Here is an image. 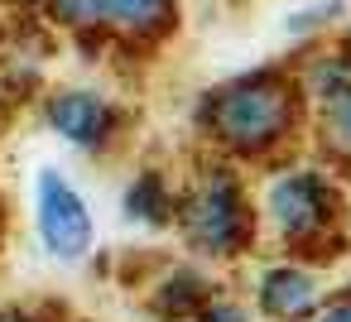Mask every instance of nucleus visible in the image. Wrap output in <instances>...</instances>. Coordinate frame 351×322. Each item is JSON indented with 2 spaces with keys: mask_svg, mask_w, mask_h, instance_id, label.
Segmentation results:
<instances>
[{
  "mask_svg": "<svg viewBox=\"0 0 351 322\" xmlns=\"http://www.w3.org/2000/svg\"><path fill=\"white\" fill-rule=\"evenodd\" d=\"M289 116H293V97L269 77H250V82L226 87L207 111L212 130L236 149H260V145L279 140L289 130Z\"/></svg>",
  "mask_w": 351,
  "mask_h": 322,
  "instance_id": "f257e3e1",
  "label": "nucleus"
},
{
  "mask_svg": "<svg viewBox=\"0 0 351 322\" xmlns=\"http://www.w3.org/2000/svg\"><path fill=\"white\" fill-rule=\"evenodd\" d=\"M34 226L44 250L63 264L92 250V207L58 169H39L34 178Z\"/></svg>",
  "mask_w": 351,
  "mask_h": 322,
  "instance_id": "f03ea898",
  "label": "nucleus"
},
{
  "mask_svg": "<svg viewBox=\"0 0 351 322\" xmlns=\"http://www.w3.org/2000/svg\"><path fill=\"white\" fill-rule=\"evenodd\" d=\"M183 221H188V240L193 245H202L207 255H231L236 240H241V231H245V212H241L236 183L231 178H207L193 193Z\"/></svg>",
  "mask_w": 351,
  "mask_h": 322,
  "instance_id": "7ed1b4c3",
  "label": "nucleus"
},
{
  "mask_svg": "<svg viewBox=\"0 0 351 322\" xmlns=\"http://www.w3.org/2000/svg\"><path fill=\"white\" fill-rule=\"evenodd\" d=\"M269 221L279 236L298 240V236H313L322 221H327V207H332V193L317 173H284L274 188H269Z\"/></svg>",
  "mask_w": 351,
  "mask_h": 322,
  "instance_id": "20e7f679",
  "label": "nucleus"
},
{
  "mask_svg": "<svg viewBox=\"0 0 351 322\" xmlns=\"http://www.w3.org/2000/svg\"><path fill=\"white\" fill-rule=\"evenodd\" d=\"M111 121H116V111H111L106 97H97V92H58V97L49 101V125H53L68 145H82V149L101 145L106 130H111Z\"/></svg>",
  "mask_w": 351,
  "mask_h": 322,
  "instance_id": "39448f33",
  "label": "nucleus"
},
{
  "mask_svg": "<svg viewBox=\"0 0 351 322\" xmlns=\"http://www.w3.org/2000/svg\"><path fill=\"white\" fill-rule=\"evenodd\" d=\"M173 20V0H97V25L116 34H159Z\"/></svg>",
  "mask_w": 351,
  "mask_h": 322,
  "instance_id": "423d86ee",
  "label": "nucleus"
},
{
  "mask_svg": "<svg viewBox=\"0 0 351 322\" xmlns=\"http://www.w3.org/2000/svg\"><path fill=\"white\" fill-rule=\"evenodd\" d=\"M260 298H265V308L274 317H303L317 303V279L303 274V269H269Z\"/></svg>",
  "mask_w": 351,
  "mask_h": 322,
  "instance_id": "0eeeda50",
  "label": "nucleus"
},
{
  "mask_svg": "<svg viewBox=\"0 0 351 322\" xmlns=\"http://www.w3.org/2000/svg\"><path fill=\"white\" fill-rule=\"evenodd\" d=\"M125 212H130L135 221H159V216H164V188H159L154 173H140V178H135V188L125 193Z\"/></svg>",
  "mask_w": 351,
  "mask_h": 322,
  "instance_id": "6e6552de",
  "label": "nucleus"
},
{
  "mask_svg": "<svg viewBox=\"0 0 351 322\" xmlns=\"http://www.w3.org/2000/svg\"><path fill=\"white\" fill-rule=\"evenodd\" d=\"M53 20L73 25V29H92L97 25V0H49Z\"/></svg>",
  "mask_w": 351,
  "mask_h": 322,
  "instance_id": "1a4fd4ad",
  "label": "nucleus"
},
{
  "mask_svg": "<svg viewBox=\"0 0 351 322\" xmlns=\"http://www.w3.org/2000/svg\"><path fill=\"white\" fill-rule=\"evenodd\" d=\"M327 15H341V5L337 0H322V5H308V10H298V15H289V34H308V29H322L327 25Z\"/></svg>",
  "mask_w": 351,
  "mask_h": 322,
  "instance_id": "9d476101",
  "label": "nucleus"
},
{
  "mask_svg": "<svg viewBox=\"0 0 351 322\" xmlns=\"http://www.w3.org/2000/svg\"><path fill=\"white\" fill-rule=\"evenodd\" d=\"M327 130L351 149V92H341L337 101H327Z\"/></svg>",
  "mask_w": 351,
  "mask_h": 322,
  "instance_id": "9b49d317",
  "label": "nucleus"
},
{
  "mask_svg": "<svg viewBox=\"0 0 351 322\" xmlns=\"http://www.w3.org/2000/svg\"><path fill=\"white\" fill-rule=\"evenodd\" d=\"M207 322H245V312H241V308H231V303H221V308H212V312H207Z\"/></svg>",
  "mask_w": 351,
  "mask_h": 322,
  "instance_id": "f8f14e48",
  "label": "nucleus"
},
{
  "mask_svg": "<svg viewBox=\"0 0 351 322\" xmlns=\"http://www.w3.org/2000/svg\"><path fill=\"white\" fill-rule=\"evenodd\" d=\"M317 322H351V303H337V308H327Z\"/></svg>",
  "mask_w": 351,
  "mask_h": 322,
  "instance_id": "ddd939ff",
  "label": "nucleus"
},
{
  "mask_svg": "<svg viewBox=\"0 0 351 322\" xmlns=\"http://www.w3.org/2000/svg\"><path fill=\"white\" fill-rule=\"evenodd\" d=\"M0 322H25V317L20 312H0Z\"/></svg>",
  "mask_w": 351,
  "mask_h": 322,
  "instance_id": "4468645a",
  "label": "nucleus"
},
{
  "mask_svg": "<svg viewBox=\"0 0 351 322\" xmlns=\"http://www.w3.org/2000/svg\"><path fill=\"white\" fill-rule=\"evenodd\" d=\"M346 63H351V34H346Z\"/></svg>",
  "mask_w": 351,
  "mask_h": 322,
  "instance_id": "2eb2a0df",
  "label": "nucleus"
}]
</instances>
